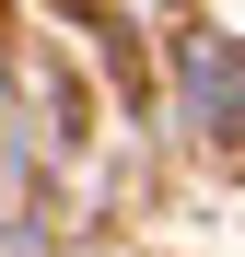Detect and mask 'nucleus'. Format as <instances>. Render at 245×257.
<instances>
[]
</instances>
